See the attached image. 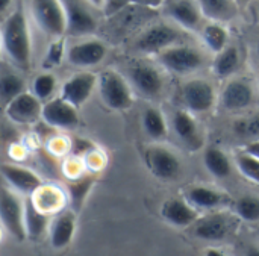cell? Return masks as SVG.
<instances>
[{
    "label": "cell",
    "instance_id": "30bf717a",
    "mask_svg": "<svg viewBox=\"0 0 259 256\" xmlns=\"http://www.w3.org/2000/svg\"><path fill=\"white\" fill-rule=\"evenodd\" d=\"M67 14V35L90 36L97 30L99 21L83 0H62Z\"/></svg>",
    "mask_w": 259,
    "mask_h": 256
},
{
    "label": "cell",
    "instance_id": "7c38bea8",
    "mask_svg": "<svg viewBox=\"0 0 259 256\" xmlns=\"http://www.w3.org/2000/svg\"><path fill=\"white\" fill-rule=\"evenodd\" d=\"M168 18L184 30H200L203 27V12L197 0H167Z\"/></svg>",
    "mask_w": 259,
    "mask_h": 256
},
{
    "label": "cell",
    "instance_id": "4dcf8cb0",
    "mask_svg": "<svg viewBox=\"0 0 259 256\" xmlns=\"http://www.w3.org/2000/svg\"><path fill=\"white\" fill-rule=\"evenodd\" d=\"M23 93H26L24 79L11 70H3L0 77V97L3 108Z\"/></svg>",
    "mask_w": 259,
    "mask_h": 256
},
{
    "label": "cell",
    "instance_id": "44dd1931",
    "mask_svg": "<svg viewBox=\"0 0 259 256\" xmlns=\"http://www.w3.org/2000/svg\"><path fill=\"white\" fill-rule=\"evenodd\" d=\"M74 232H76V212L71 209L61 211L59 214H56L49 229L50 244L55 249H64L71 243Z\"/></svg>",
    "mask_w": 259,
    "mask_h": 256
},
{
    "label": "cell",
    "instance_id": "8d00e7d4",
    "mask_svg": "<svg viewBox=\"0 0 259 256\" xmlns=\"http://www.w3.org/2000/svg\"><path fill=\"white\" fill-rule=\"evenodd\" d=\"M94 149H96V146L90 140H85V138H73L71 140V149L70 150H71L73 156L83 159Z\"/></svg>",
    "mask_w": 259,
    "mask_h": 256
},
{
    "label": "cell",
    "instance_id": "5b68a950",
    "mask_svg": "<svg viewBox=\"0 0 259 256\" xmlns=\"http://www.w3.org/2000/svg\"><path fill=\"white\" fill-rule=\"evenodd\" d=\"M182 29L179 26H170L165 23H158L153 26H149L146 30L140 33V36L135 39L134 47L135 50L141 53H155L181 44L182 41Z\"/></svg>",
    "mask_w": 259,
    "mask_h": 256
},
{
    "label": "cell",
    "instance_id": "d6986e66",
    "mask_svg": "<svg viewBox=\"0 0 259 256\" xmlns=\"http://www.w3.org/2000/svg\"><path fill=\"white\" fill-rule=\"evenodd\" d=\"M255 100L253 87L246 79H232L222 91V105L228 111H243Z\"/></svg>",
    "mask_w": 259,
    "mask_h": 256
},
{
    "label": "cell",
    "instance_id": "6da1fadb",
    "mask_svg": "<svg viewBox=\"0 0 259 256\" xmlns=\"http://www.w3.org/2000/svg\"><path fill=\"white\" fill-rule=\"evenodd\" d=\"M2 47L15 67L21 70L30 68L32 39L29 23L21 6L9 11L8 15H5L2 23Z\"/></svg>",
    "mask_w": 259,
    "mask_h": 256
},
{
    "label": "cell",
    "instance_id": "52a82bcc",
    "mask_svg": "<svg viewBox=\"0 0 259 256\" xmlns=\"http://www.w3.org/2000/svg\"><path fill=\"white\" fill-rule=\"evenodd\" d=\"M181 96L185 109H188L191 114L209 112L217 100L215 88L205 79H191L185 82L181 90Z\"/></svg>",
    "mask_w": 259,
    "mask_h": 256
},
{
    "label": "cell",
    "instance_id": "9a60e30c",
    "mask_svg": "<svg viewBox=\"0 0 259 256\" xmlns=\"http://www.w3.org/2000/svg\"><path fill=\"white\" fill-rule=\"evenodd\" d=\"M99 76H96L91 71H80L67 79L61 88V97L74 105L76 108H80L83 103L88 102L91 97L94 88L97 87Z\"/></svg>",
    "mask_w": 259,
    "mask_h": 256
},
{
    "label": "cell",
    "instance_id": "f1b7e54d",
    "mask_svg": "<svg viewBox=\"0 0 259 256\" xmlns=\"http://www.w3.org/2000/svg\"><path fill=\"white\" fill-rule=\"evenodd\" d=\"M203 162L208 172L217 179H226L232 173L231 161L220 147H215V146L206 147L203 153Z\"/></svg>",
    "mask_w": 259,
    "mask_h": 256
},
{
    "label": "cell",
    "instance_id": "cb8c5ba5",
    "mask_svg": "<svg viewBox=\"0 0 259 256\" xmlns=\"http://www.w3.org/2000/svg\"><path fill=\"white\" fill-rule=\"evenodd\" d=\"M24 225L26 234L30 240H39L49 229V214L42 212L29 196L24 200Z\"/></svg>",
    "mask_w": 259,
    "mask_h": 256
},
{
    "label": "cell",
    "instance_id": "8992f818",
    "mask_svg": "<svg viewBox=\"0 0 259 256\" xmlns=\"http://www.w3.org/2000/svg\"><path fill=\"white\" fill-rule=\"evenodd\" d=\"M0 219L3 228L17 241H24L27 238L24 225V203L20 197L6 187L2 188L0 194Z\"/></svg>",
    "mask_w": 259,
    "mask_h": 256
},
{
    "label": "cell",
    "instance_id": "7dc6e473",
    "mask_svg": "<svg viewBox=\"0 0 259 256\" xmlns=\"http://www.w3.org/2000/svg\"><path fill=\"white\" fill-rule=\"evenodd\" d=\"M258 88H259V74H258Z\"/></svg>",
    "mask_w": 259,
    "mask_h": 256
},
{
    "label": "cell",
    "instance_id": "ab89813d",
    "mask_svg": "<svg viewBox=\"0 0 259 256\" xmlns=\"http://www.w3.org/2000/svg\"><path fill=\"white\" fill-rule=\"evenodd\" d=\"M244 152H247V153L259 158V138L258 140H253V141H249L246 144V147H244Z\"/></svg>",
    "mask_w": 259,
    "mask_h": 256
},
{
    "label": "cell",
    "instance_id": "e575fe53",
    "mask_svg": "<svg viewBox=\"0 0 259 256\" xmlns=\"http://www.w3.org/2000/svg\"><path fill=\"white\" fill-rule=\"evenodd\" d=\"M234 132L240 138H247L250 141L259 138V112L243 117L234 123Z\"/></svg>",
    "mask_w": 259,
    "mask_h": 256
},
{
    "label": "cell",
    "instance_id": "bcb514c9",
    "mask_svg": "<svg viewBox=\"0 0 259 256\" xmlns=\"http://www.w3.org/2000/svg\"><path fill=\"white\" fill-rule=\"evenodd\" d=\"M256 53H258V56H259V36H258V39H256Z\"/></svg>",
    "mask_w": 259,
    "mask_h": 256
},
{
    "label": "cell",
    "instance_id": "d590c367",
    "mask_svg": "<svg viewBox=\"0 0 259 256\" xmlns=\"http://www.w3.org/2000/svg\"><path fill=\"white\" fill-rule=\"evenodd\" d=\"M67 58V49H65V42L62 38H58V39H53V42L49 46L47 49V53L42 59V68L49 70V68H53V67H58L62 59Z\"/></svg>",
    "mask_w": 259,
    "mask_h": 256
},
{
    "label": "cell",
    "instance_id": "ac0fdd59",
    "mask_svg": "<svg viewBox=\"0 0 259 256\" xmlns=\"http://www.w3.org/2000/svg\"><path fill=\"white\" fill-rule=\"evenodd\" d=\"M2 176L5 179V182L12 190L27 194V196H32L42 185L41 178L35 172H32L26 167H21V165H15V164L3 162L2 164Z\"/></svg>",
    "mask_w": 259,
    "mask_h": 256
},
{
    "label": "cell",
    "instance_id": "ee69618b",
    "mask_svg": "<svg viewBox=\"0 0 259 256\" xmlns=\"http://www.w3.org/2000/svg\"><path fill=\"white\" fill-rule=\"evenodd\" d=\"M246 256H259V249L258 247H249L246 252Z\"/></svg>",
    "mask_w": 259,
    "mask_h": 256
},
{
    "label": "cell",
    "instance_id": "277c9868",
    "mask_svg": "<svg viewBox=\"0 0 259 256\" xmlns=\"http://www.w3.org/2000/svg\"><path fill=\"white\" fill-rule=\"evenodd\" d=\"M156 59L167 71L179 76L196 73L205 65V55L199 49L182 42L159 52Z\"/></svg>",
    "mask_w": 259,
    "mask_h": 256
},
{
    "label": "cell",
    "instance_id": "f35d334b",
    "mask_svg": "<svg viewBox=\"0 0 259 256\" xmlns=\"http://www.w3.org/2000/svg\"><path fill=\"white\" fill-rule=\"evenodd\" d=\"M167 0H132V3L141 6V8H147V9H158L162 5H165Z\"/></svg>",
    "mask_w": 259,
    "mask_h": 256
},
{
    "label": "cell",
    "instance_id": "d6a6232c",
    "mask_svg": "<svg viewBox=\"0 0 259 256\" xmlns=\"http://www.w3.org/2000/svg\"><path fill=\"white\" fill-rule=\"evenodd\" d=\"M235 214L249 223L259 222V197L256 196H243L235 202Z\"/></svg>",
    "mask_w": 259,
    "mask_h": 256
},
{
    "label": "cell",
    "instance_id": "60d3db41",
    "mask_svg": "<svg viewBox=\"0 0 259 256\" xmlns=\"http://www.w3.org/2000/svg\"><path fill=\"white\" fill-rule=\"evenodd\" d=\"M12 2L14 0H0V11H2V14H6L9 11V8L12 6Z\"/></svg>",
    "mask_w": 259,
    "mask_h": 256
},
{
    "label": "cell",
    "instance_id": "f546056e",
    "mask_svg": "<svg viewBox=\"0 0 259 256\" xmlns=\"http://www.w3.org/2000/svg\"><path fill=\"white\" fill-rule=\"evenodd\" d=\"M143 127L144 132L155 141L164 140L168 134L167 120L159 108L149 106L143 112Z\"/></svg>",
    "mask_w": 259,
    "mask_h": 256
},
{
    "label": "cell",
    "instance_id": "9c48e42d",
    "mask_svg": "<svg viewBox=\"0 0 259 256\" xmlns=\"http://www.w3.org/2000/svg\"><path fill=\"white\" fill-rule=\"evenodd\" d=\"M41 120L49 127L71 131L79 126V112L74 105H71L70 102H67L59 96L47 100L42 105Z\"/></svg>",
    "mask_w": 259,
    "mask_h": 256
},
{
    "label": "cell",
    "instance_id": "7402d4cb",
    "mask_svg": "<svg viewBox=\"0 0 259 256\" xmlns=\"http://www.w3.org/2000/svg\"><path fill=\"white\" fill-rule=\"evenodd\" d=\"M33 203L46 214H59L68 202L67 194L55 185H41L32 196Z\"/></svg>",
    "mask_w": 259,
    "mask_h": 256
},
{
    "label": "cell",
    "instance_id": "83f0119b",
    "mask_svg": "<svg viewBox=\"0 0 259 256\" xmlns=\"http://www.w3.org/2000/svg\"><path fill=\"white\" fill-rule=\"evenodd\" d=\"M200 35L205 47L214 55L220 53L229 46V32L223 23L209 21L203 24V27L200 29Z\"/></svg>",
    "mask_w": 259,
    "mask_h": 256
},
{
    "label": "cell",
    "instance_id": "7bdbcfd3",
    "mask_svg": "<svg viewBox=\"0 0 259 256\" xmlns=\"http://www.w3.org/2000/svg\"><path fill=\"white\" fill-rule=\"evenodd\" d=\"M91 6H94V8H99V9H103V6H105V2L106 0H87Z\"/></svg>",
    "mask_w": 259,
    "mask_h": 256
},
{
    "label": "cell",
    "instance_id": "484cf974",
    "mask_svg": "<svg viewBox=\"0 0 259 256\" xmlns=\"http://www.w3.org/2000/svg\"><path fill=\"white\" fill-rule=\"evenodd\" d=\"M241 67V52L237 46H228L225 50L215 55L212 61V73L219 79H228L234 76Z\"/></svg>",
    "mask_w": 259,
    "mask_h": 256
},
{
    "label": "cell",
    "instance_id": "2e32d148",
    "mask_svg": "<svg viewBox=\"0 0 259 256\" xmlns=\"http://www.w3.org/2000/svg\"><path fill=\"white\" fill-rule=\"evenodd\" d=\"M173 131L178 140L191 152H197L203 147V135L196 121L194 115L188 109H179L175 112L173 120Z\"/></svg>",
    "mask_w": 259,
    "mask_h": 256
},
{
    "label": "cell",
    "instance_id": "7a4b0ae2",
    "mask_svg": "<svg viewBox=\"0 0 259 256\" xmlns=\"http://www.w3.org/2000/svg\"><path fill=\"white\" fill-rule=\"evenodd\" d=\"M30 14L47 36L58 39L67 33V14L62 0H30Z\"/></svg>",
    "mask_w": 259,
    "mask_h": 256
},
{
    "label": "cell",
    "instance_id": "f6af8a7d",
    "mask_svg": "<svg viewBox=\"0 0 259 256\" xmlns=\"http://www.w3.org/2000/svg\"><path fill=\"white\" fill-rule=\"evenodd\" d=\"M235 2L238 3V6H240V8H244V6H246V5H247L250 0H235Z\"/></svg>",
    "mask_w": 259,
    "mask_h": 256
},
{
    "label": "cell",
    "instance_id": "ffe728a7",
    "mask_svg": "<svg viewBox=\"0 0 259 256\" xmlns=\"http://www.w3.org/2000/svg\"><path fill=\"white\" fill-rule=\"evenodd\" d=\"M161 217L175 228H191L199 220V212L187 200L168 199L161 206Z\"/></svg>",
    "mask_w": 259,
    "mask_h": 256
},
{
    "label": "cell",
    "instance_id": "d4e9b609",
    "mask_svg": "<svg viewBox=\"0 0 259 256\" xmlns=\"http://www.w3.org/2000/svg\"><path fill=\"white\" fill-rule=\"evenodd\" d=\"M205 18L226 23L238 15L240 6L235 0H197Z\"/></svg>",
    "mask_w": 259,
    "mask_h": 256
},
{
    "label": "cell",
    "instance_id": "1f68e13d",
    "mask_svg": "<svg viewBox=\"0 0 259 256\" xmlns=\"http://www.w3.org/2000/svg\"><path fill=\"white\" fill-rule=\"evenodd\" d=\"M56 85H58V82H56L55 74H52L50 71H44L32 80L30 93L35 97H38L41 102H47L52 99V96L56 90Z\"/></svg>",
    "mask_w": 259,
    "mask_h": 256
},
{
    "label": "cell",
    "instance_id": "603a6c76",
    "mask_svg": "<svg viewBox=\"0 0 259 256\" xmlns=\"http://www.w3.org/2000/svg\"><path fill=\"white\" fill-rule=\"evenodd\" d=\"M185 200L196 209H214V208L225 205L226 197L223 193H220L217 190L196 185V187H191L187 190Z\"/></svg>",
    "mask_w": 259,
    "mask_h": 256
},
{
    "label": "cell",
    "instance_id": "836d02e7",
    "mask_svg": "<svg viewBox=\"0 0 259 256\" xmlns=\"http://www.w3.org/2000/svg\"><path fill=\"white\" fill-rule=\"evenodd\" d=\"M235 162H237V167H238L240 173L246 179H249L250 182L258 184L259 185V158L243 150L237 156Z\"/></svg>",
    "mask_w": 259,
    "mask_h": 256
},
{
    "label": "cell",
    "instance_id": "b9f144b4",
    "mask_svg": "<svg viewBox=\"0 0 259 256\" xmlns=\"http://www.w3.org/2000/svg\"><path fill=\"white\" fill-rule=\"evenodd\" d=\"M205 256H226L222 250H219V249H214V247H209V249H206V252H205Z\"/></svg>",
    "mask_w": 259,
    "mask_h": 256
},
{
    "label": "cell",
    "instance_id": "74e56055",
    "mask_svg": "<svg viewBox=\"0 0 259 256\" xmlns=\"http://www.w3.org/2000/svg\"><path fill=\"white\" fill-rule=\"evenodd\" d=\"M129 3H132V0H106L102 11H103L108 17H111V15H115V14H118L120 11H123Z\"/></svg>",
    "mask_w": 259,
    "mask_h": 256
},
{
    "label": "cell",
    "instance_id": "5bb4252c",
    "mask_svg": "<svg viewBox=\"0 0 259 256\" xmlns=\"http://www.w3.org/2000/svg\"><path fill=\"white\" fill-rule=\"evenodd\" d=\"M129 77L134 88L147 99H156L164 91L162 74L149 64H137L129 70Z\"/></svg>",
    "mask_w": 259,
    "mask_h": 256
},
{
    "label": "cell",
    "instance_id": "4316f807",
    "mask_svg": "<svg viewBox=\"0 0 259 256\" xmlns=\"http://www.w3.org/2000/svg\"><path fill=\"white\" fill-rule=\"evenodd\" d=\"M96 176L91 175H82L77 176L74 179H70V182L67 184V197H68V203H70V209L74 211L76 214L80 212V209L85 205V200L94 185Z\"/></svg>",
    "mask_w": 259,
    "mask_h": 256
},
{
    "label": "cell",
    "instance_id": "e0dca14e",
    "mask_svg": "<svg viewBox=\"0 0 259 256\" xmlns=\"http://www.w3.org/2000/svg\"><path fill=\"white\" fill-rule=\"evenodd\" d=\"M232 217L226 214H211L199 219L191 226V234L203 241H222L232 231Z\"/></svg>",
    "mask_w": 259,
    "mask_h": 256
},
{
    "label": "cell",
    "instance_id": "3957f363",
    "mask_svg": "<svg viewBox=\"0 0 259 256\" xmlns=\"http://www.w3.org/2000/svg\"><path fill=\"white\" fill-rule=\"evenodd\" d=\"M99 93L103 103L112 111H126L134 105V93L129 82L115 70L99 74Z\"/></svg>",
    "mask_w": 259,
    "mask_h": 256
},
{
    "label": "cell",
    "instance_id": "8fae6325",
    "mask_svg": "<svg viewBox=\"0 0 259 256\" xmlns=\"http://www.w3.org/2000/svg\"><path fill=\"white\" fill-rule=\"evenodd\" d=\"M108 55V46L105 41L97 38H87L67 49V62L79 67L90 68L100 64Z\"/></svg>",
    "mask_w": 259,
    "mask_h": 256
},
{
    "label": "cell",
    "instance_id": "ba28073f",
    "mask_svg": "<svg viewBox=\"0 0 259 256\" xmlns=\"http://www.w3.org/2000/svg\"><path fill=\"white\" fill-rule=\"evenodd\" d=\"M146 164L150 173L161 181H175L182 170L178 155L161 144L150 146L146 150Z\"/></svg>",
    "mask_w": 259,
    "mask_h": 256
},
{
    "label": "cell",
    "instance_id": "4fadbf2b",
    "mask_svg": "<svg viewBox=\"0 0 259 256\" xmlns=\"http://www.w3.org/2000/svg\"><path fill=\"white\" fill-rule=\"evenodd\" d=\"M5 112L11 123L33 124L42 117V103L32 93H23L5 106Z\"/></svg>",
    "mask_w": 259,
    "mask_h": 256
}]
</instances>
